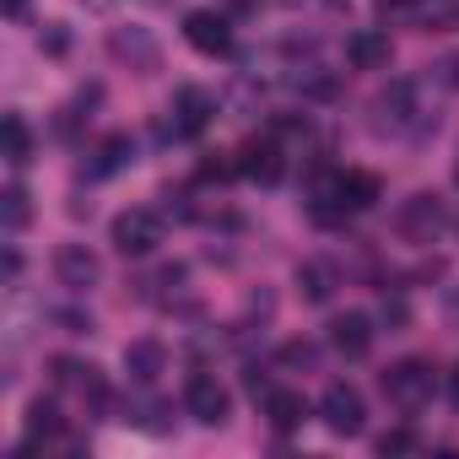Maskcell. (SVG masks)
Wrapping results in <instances>:
<instances>
[{"label":"cell","instance_id":"6da1fadb","mask_svg":"<svg viewBox=\"0 0 459 459\" xmlns=\"http://www.w3.org/2000/svg\"><path fill=\"white\" fill-rule=\"evenodd\" d=\"M378 384H384V400H389L394 411L416 416V411L432 405V394H437V368L421 362V357H405V362H394Z\"/></svg>","mask_w":459,"mask_h":459},{"label":"cell","instance_id":"7a4b0ae2","mask_svg":"<svg viewBox=\"0 0 459 459\" xmlns=\"http://www.w3.org/2000/svg\"><path fill=\"white\" fill-rule=\"evenodd\" d=\"M373 125L384 130V135H411V130H421L427 125V108H421V87L416 82H389L384 92H378V103H373Z\"/></svg>","mask_w":459,"mask_h":459},{"label":"cell","instance_id":"3957f363","mask_svg":"<svg viewBox=\"0 0 459 459\" xmlns=\"http://www.w3.org/2000/svg\"><path fill=\"white\" fill-rule=\"evenodd\" d=\"M108 238H114V249H119L125 260H146V255H157V244H162V216L146 211V205H130V211L114 216Z\"/></svg>","mask_w":459,"mask_h":459},{"label":"cell","instance_id":"277c9868","mask_svg":"<svg viewBox=\"0 0 459 459\" xmlns=\"http://www.w3.org/2000/svg\"><path fill=\"white\" fill-rule=\"evenodd\" d=\"M108 55H114L119 65H130L135 76L162 71V44H157V39H152V28H141V22L114 28V33H108Z\"/></svg>","mask_w":459,"mask_h":459},{"label":"cell","instance_id":"5b68a950","mask_svg":"<svg viewBox=\"0 0 459 459\" xmlns=\"http://www.w3.org/2000/svg\"><path fill=\"white\" fill-rule=\"evenodd\" d=\"M443 227H448V205L437 195H411L400 205V238L405 244H437Z\"/></svg>","mask_w":459,"mask_h":459},{"label":"cell","instance_id":"8992f818","mask_svg":"<svg viewBox=\"0 0 459 459\" xmlns=\"http://www.w3.org/2000/svg\"><path fill=\"white\" fill-rule=\"evenodd\" d=\"M319 416H325V427H330L335 437H357V432L368 427L362 389H351V384H330L325 400H319Z\"/></svg>","mask_w":459,"mask_h":459},{"label":"cell","instance_id":"52a82bcc","mask_svg":"<svg viewBox=\"0 0 459 459\" xmlns=\"http://www.w3.org/2000/svg\"><path fill=\"white\" fill-rule=\"evenodd\" d=\"M184 405H189V416H195L200 427H221L227 411H233V394H227V384H221L216 373H195L189 389H184Z\"/></svg>","mask_w":459,"mask_h":459},{"label":"cell","instance_id":"ba28073f","mask_svg":"<svg viewBox=\"0 0 459 459\" xmlns=\"http://www.w3.org/2000/svg\"><path fill=\"white\" fill-rule=\"evenodd\" d=\"M168 114H173V119L162 125V135H200V130L211 125V114H216V98H211L205 87H178Z\"/></svg>","mask_w":459,"mask_h":459},{"label":"cell","instance_id":"9c48e42d","mask_svg":"<svg viewBox=\"0 0 459 459\" xmlns=\"http://www.w3.org/2000/svg\"><path fill=\"white\" fill-rule=\"evenodd\" d=\"M55 276H60V287L65 292H92L98 281H103V265H98V255L87 249V244H65L60 255H55Z\"/></svg>","mask_w":459,"mask_h":459},{"label":"cell","instance_id":"30bf717a","mask_svg":"<svg viewBox=\"0 0 459 459\" xmlns=\"http://www.w3.org/2000/svg\"><path fill=\"white\" fill-rule=\"evenodd\" d=\"M184 39H189V49H200V55H227L233 49V22H227L221 12H189L184 17Z\"/></svg>","mask_w":459,"mask_h":459},{"label":"cell","instance_id":"8fae6325","mask_svg":"<svg viewBox=\"0 0 459 459\" xmlns=\"http://www.w3.org/2000/svg\"><path fill=\"white\" fill-rule=\"evenodd\" d=\"M238 173H244V178H255V184H276V178L287 173L281 141H276V135H260V141H249V146L238 152Z\"/></svg>","mask_w":459,"mask_h":459},{"label":"cell","instance_id":"7c38bea8","mask_svg":"<svg viewBox=\"0 0 459 459\" xmlns=\"http://www.w3.org/2000/svg\"><path fill=\"white\" fill-rule=\"evenodd\" d=\"M346 60H351L357 71H389L394 44H389V33H384V28H357V33L346 39Z\"/></svg>","mask_w":459,"mask_h":459},{"label":"cell","instance_id":"4fadbf2b","mask_svg":"<svg viewBox=\"0 0 459 459\" xmlns=\"http://www.w3.org/2000/svg\"><path fill=\"white\" fill-rule=\"evenodd\" d=\"M330 346H335L341 357H351V362H357V357H368V351H373V319H368V314H357V308H351V314H341V319L330 325Z\"/></svg>","mask_w":459,"mask_h":459},{"label":"cell","instance_id":"5bb4252c","mask_svg":"<svg viewBox=\"0 0 459 459\" xmlns=\"http://www.w3.org/2000/svg\"><path fill=\"white\" fill-rule=\"evenodd\" d=\"M162 368H168V351H162L157 341H130V346H125V373H130V384H157Z\"/></svg>","mask_w":459,"mask_h":459},{"label":"cell","instance_id":"9a60e30c","mask_svg":"<svg viewBox=\"0 0 459 459\" xmlns=\"http://www.w3.org/2000/svg\"><path fill=\"white\" fill-rule=\"evenodd\" d=\"M265 421H271L276 432H298V427L308 421V400H303L298 389H271V394H265Z\"/></svg>","mask_w":459,"mask_h":459},{"label":"cell","instance_id":"2e32d148","mask_svg":"<svg viewBox=\"0 0 459 459\" xmlns=\"http://www.w3.org/2000/svg\"><path fill=\"white\" fill-rule=\"evenodd\" d=\"M0 157H6L12 168H28L33 162V130L22 114H6L0 119Z\"/></svg>","mask_w":459,"mask_h":459},{"label":"cell","instance_id":"e0dca14e","mask_svg":"<svg viewBox=\"0 0 459 459\" xmlns=\"http://www.w3.org/2000/svg\"><path fill=\"white\" fill-rule=\"evenodd\" d=\"M373 17L384 28H421L427 22V0H373Z\"/></svg>","mask_w":459,"mask_h":459},{"label":"cell","instance_id":"ac0fdd59","mask_svg":"<svg viewBox=\"0 0 459 459\" xmlns=\"http://www.w3.org/2000/svg\"><path fill=\"white\" fill-rule=\"evenodd\" d=\"M298 292H303L308 303H330V292H335V271H330L325 260L298 265Z\"/></svg>","mask_w":459,"mask_h":459},{"label":"cell","instance_id":"d6986e66","mask_svg":"<svg viewBox=\"0 0 459 459\" xmlns=\"http://www.w3.org/2000/svg\"><path fill=\"white\" fill-rule=\"evenodd\" d=\"M92 157H98V162H92V173H98V178H103V173H119V168H130V162H135V141H130V135H108Z\"/></svg>","mask_w":459,"mask_h":459},{"label":"cell","instance_id":"ffe728a7","mask_svg":"<svg viewBox=\"0 0 459 459\" xmlns=\"http://www.w3.org/2000/svg\"><path fill=\"white\" fill-rule=\"evenodd\" d=\"M60 432H65L60 405H55V400H33V405H28V437L39 443V437H60Z\"/></svg>","mask_w":459,"mask_h":459},{"label":"cell","instance_id":"44dd1931","mask_svg":"<svg viewBox=\"0 0 459 459\" xmlns=\"http://www.w3.org/2000/svg\"><path fill=\"white\" fill-rule=\"evenodd\" d=\"M0 211H6V233L17 238L22 227H28V216H33V205H28V189H22V184H12L6 195H0Z\"/></svg>","mask_w":459,"mask_h":459},{"label":"cell","instance_id":"7402d4cb","mask_svg":"<svg viewBox=\"0 0 459 459\" xmlns=\"http://www.w3.org/2000/svg\"><path fill=\"white\" fill-rule=\"evenodd\" d=\"M416 448H421V443H416L411 427H389V432L378 437V454H384V459H389V454H416Z\"/></svg>","mask_w":459,"mask_h":459},{"label":"cell","instance_id":"603a6c76","mask_svg":"<svg viewBox=\"0 0 459 459\" xmlns=\"http://www.w3.org/2000/svg\"><path fill=\"white\" fill-rule=\"evenodd\" d=\"M39 44H44L49 55H65V49H71V39H65V28H60V22H49V28L39 33Z\"/></svg>","mask_w":459,"mask_h":459},{"label":"cell","instance_id":"cb8c5ba5","mask_svg":"<svg viewBox=\"0 0 459 459\" xmlns=\"http://www.w3.org/2000/svg\"><path fill=\"white\" fill-rule=\"evenodd\" d=\"M314 357H319V351H314L308 341H292V346L281 351V362H292V368H314Z\"/></svg>","mask_w":459,"mask_h":459},{"label":"cell","instance_id":"d4e9b609","mask_svg":"<svg viewBox=\"0 0 459 459\" xmlns=\"http://www.w3.org/2000/svg\"><path fill=\"white\" fill-rule=\"evenodd\" d=\"M443 82H448V87H459V55H448V60H443Z\"/></svg>","mask_w":459,"mask_h":459},{"label":"cell","instance_id":"484cf974","mask_svg":"<svg viewBox=\"0 0 459 459\" xmlns=\"http://www.w3.org/2000/svg\"><path fill=\"white\" fill-rule=\"evenodd\" d=\"M448 400H454V405H459V368H454V373H448Z\"/></svg>","mask_w":459,"mask_h":459},{"label":"cell","instance_id":"4316f807","mask_svg":"<svg viewBox=\"0 0 459 459\" xmlns=\"http://www.w3.org/2000/svg\"><path fill=\"white\" fill-rule=\"evenodd\" d=\"M448 319L459 325V287H454V298H448Z\"/></svg>","mask_w":459,"mask_h":459},{"label":"cell","instance_id":"83f0119b","mask_svg":"<svg viewBox=\"0 0 459 459\" xmlns=\"http://www.w3.org/2000/svg\"><path fill=\"white\" fill-rule=\"evenodd\" d=\"M22 6H28V0H6V12H12V17H22Z\"/></svg>","mask_w":459,"mask_h":459},{"label":"cell","instance_id":"f1b7e54d","mask_svg":"<svg viewBox=\"0 0 459 459\" xmlns=\"http://www.w3.org/2000/svg\"><path fill=\"white\" fill-rule=\"evenodd\" d=\"M287 6H330V0H287Z\"/></svg>","mask_w":459,"mask_h":459},{"label":"cell","instance_id":"f546056e","mask_svg":"<svg viewBox=\"0 0 459 459\" xmlns=\"http://www.w3.org/2000/svg\"><path fill=\"white\" fill-rule=\"evenodd\" d=\"M454 184H459V168H454Z\"/></svg>","mask_w":459,"mask_h":459}]
</instances>
